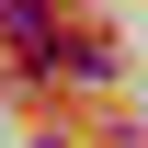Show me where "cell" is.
I'll use <instances>...</instances> for the list:
<instances>
[{
    "mask_svg": "<svg viewBox=\"0 0 148 148\" xmlns=\"http://www.w3.org/2000/svg\"><path fill=\"white\" fill-rule=\"evenodd\" d=\"M46 148H57V137H46Z\"/></svg>",
    "mask_w": 148,
    "mask_h": 148,
    "instance_id": "obj_1",
    "label": "cell"
}]
</instances>
